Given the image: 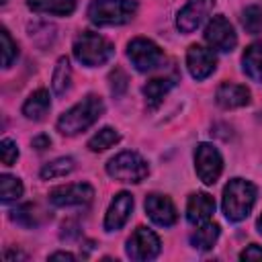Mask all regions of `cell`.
<instances>
[{
  "label": "cell",
  "mask_w": 262,
  "mask_h": 262,
  "mask_svg": "<svg viewBox=\"0 0 262 262\" xmlns=\"http://www.w3.org/2000/svg\"><path fill=\"white\" fill-rule=\"evenodd\" d=\"M172 86H174V78H154V80H149L145 86H143V96H145V102H147V106L149 108H156L162 100H164V96L172 90Z\"/></svg>",
  "instance_id": "ffe728a7"
},
{
  "label": "cell",
  "mask_w": 262,
  "mask_h": 262,
  "mask_svg": "<svg viewBox=\"0 0 262 262\" xmlns=\"http://www.w3.org/2000/svg\"><path fill=\"white\" fill-rule=\"evenodd\" d=\"M256 229H258V233L262 235V215L258 217V221H256Z\"/></svg>",
  "instance_id": "836d02e7"
},
{
  "label": "cell",
  "mask_w": 262,
  "mask_h": 262,
  "mask_svg": "<svg viewBox=\"0 0 262 262\" xmlns=\"http://www.w3.org/2000/svg\"><path fill=\"white\" fill-rule=\"evenodd\" d=\"M215 102L225 108H242L246 104H250V90L244 84H233V82H223L217 92H215Z\"/></svg>",
  "instance_id": "2e32d148"
},
{
  "label": "cell",
  "mask_w": 262,
  "mask_h": 262,
  "mask_svg": "<svg viewBox=\"0 0 262 262\" xmlns=\"http://www.w3.org/2000/svg\"><path fill=\"white\" fill-rule=\"evenodd\" d=\"M119 141H121V135H119L117 129H113V127H102V129H98V131L88 139V149H90V151H104V149L113 147V145L119 143Z\"/></svg>",
  "instance_id": "cb8c5ba5"
},
{
  "label": "cell",
  "mask_w": 262,
  "mask_h": 262,
  "mask_svg": "<svg viewBox=\"0 0 262 262\" xmlns=\"http://www.w3.org/2000/svg\"><path fill=\"white\" fill-rule=\"evenodd\" d=\"M106 174L119 182L137 184L149 174V164L137 151H121L106 162Z\"/></svg>",
  "instance_id": "5b68a950"
},
{
  "label": "cell",
  "mask_w": 262,
  "mask_h": 262,
  "mask_svg": "<svg viewBox=\"0 0 262 262\" xmlns=\"http://www.w3.org/2000/svg\"><path fill=\"white\" fill-rule=\"evenodd\" d=\"M194 172L199 180L207 186L215 184L223 172V158L219 149L211 143H199L194 149Z\"/></svg>",
  "instance_id": "8992f818"
},
{
  "label": "cell",
  "mask_w": 262,
  "mask_h": 262,
  "mask_svg": "<svg viewBox=\"0 0 262 262\" xmlns=\"http://www.w3.org/2000/svg\"><path fill=\"white\" fill-rule=\"evenodd\" d=\"M242 25L250 35H258L262 31V8L252 4L242 10Z\"/></svg>",
  "instance_id": "4316f807"
},
{
  "label": "cell",
  "mask_w": 262,
  "mask_h": 262,
  "mask_svg": "<svg viewBox=\"0 0 262 262\" xmlns=\"http://www.w3.org/2000/svg\"><path fill=\"white\" fill-rule=\"evenodd\" d=\"M186 68L194 80H205L215 72L217 57H215L213 49H207V47L194 43L186 49Z\"/></svg>",
  "instance_id": "7c38bea8"
},
{
  "label": "cell",
  "mask_w": 262,
  "mask_h": 262,
  "mask_svg": "<svg viewBox=\"0 0 262 262\" xmlns=\"http://www.w3.org/2000/svg\"><path fill=\"white\" fill-rule=\"evenodd\" d=\"M145 213L160 227H172L178 219V211L168 194L151 192L145 196Z\"/></svg>",
  "instance_id": "8fae6325"
},
{
  "label": "cell",
  "mask_w": 262,
  "mask_h": 262,
  "mask_svg": "<svg viewBox=\"0 0 262 262\" xmlns=\"http://www.w3.org/2000/svg\"><path fill=\"white\" fill-rule=\"evenodd\" d=\"M33 12H45L55 16H70L76 10V0H27Z\"/></svg>",
  "instance_id": "d6986e66"
},
{
  "label": "cell",
  "mask_w": 262,
  "mask_h": 262,
  "mask_svg": "<svg viewBox=\"0 0 262 262\" xmlns=\"http://www.w3.org/2000/svg\"><path fill=\"white\" fill-rule=\"evenodd\" d=\"M242 70L250 80L262 82V41H256L246 47L242 55Z\"/></svg>",
  "instance_id": "ac0fdd59"
},
{
  "label": "cell",
  "mask_w": 262,
  "mask_h": 262,
  "mask_svg": "<svg viewBox=\"0 0 262 262\" xmlns=\"http://www.w3.org/2000/svg\"><path fill=\"white\" fill-rule=\"evenodd\" d=\"M94 196V188L88 182L61 184L49 190V203L55 207H80L88 205Z\"/></svg>",
  "instance_id": "30bf717a"
},
{
  "label": "cell",
  "mask_w": 262,
  "mask_h": 262,
  "mask_svg": "<svg viewBox=\"0 0 262 262\" xmlns=\"http://www.w3.org/2000/svg\"><path fill=\"white\" fill-rule=\"evenodd\" d=\"M0 2H6V0H0Z\"/></svg>",
  "instance_id": "e575fe53"
},
{
  "label": "cell",
  "mask_w": 262,
  "mask_h": 262,
  "mask_svg": "<svg viewBox=\"0 0 262 262\" xmlns=\"http://www.w3.org/2000/svg\"><path fill=\"white\" fill-rule=\"evenodd\" d=\"M51 108V98H49V92L45 88H39L35 92L29 94V98L25 100L23 104V115L29 119V121H41L45 119V115L49 113Z\"/></svg>",
  "instance_id": "e0dca14e"
},
{
  "label": "cell",
  "mask_w": 262,
  "mask_h": 262,
  "mask_svg": "<svg viewBox=\"0 0 262 262\" xmlns=\"http://www.w3.org/2000/svg\"><path fill=\"white\" fill-rule=\"evenodd\" d=\"M0 41H2V68H10L12 61L16 59V55H18V47L12 41L8 29H4V27L0 31Z\"/></svg>",
  "instance_id": "83f0119b"
},
{
  "label": "cell",
  "mask_w": 262,
  "mask_h": 262,
  "mask_svg": "<svg viewBox=\"0 0 262 262\" xmlns=\"http://www.w3.org/2000/svg\"><path fill=\"white\" fill-rule=\"evenodd\" d=\"M70 84H72V66H70V59L61 55L51 74V88L57 96H61L70 90Z\"/></svg>",
  "instance_id": "7402d4cb"
},
{
  "label": "cell",
  "mask_w": 262,
  "mask_h": 262,
  "mask_svg": "<svg viewBox=\"0 0 262 262\" xmlns=\"http://www.w3.org/2000/svg\"><path fill=\"white\" fill-rule=\"evenodd\" d=\"M219 233H221V227H219L217 223L207 221V223L199 225V227L192 231L190 244H192V248H196V250H211V248L215 246Z\"/></svg>",
  "instance_id": "44dd1931"
},
{
  "label": "cell",
  "mask_w": 262,
  "mask_h": 262,
  "mask_svg": "<svg viewBox=\"0 0 262 262\" xmlns=\"http://www.w3.org/2000/svg\"><path fill=\"white\" fill-rule=\"evenodd\" d=\"M127 57L131 59V63L137 72H151L162 63L164 53H162L160 45L154 43L151 39L135 37L127 43Z\"/></svg>",
  "instance_id": "52a82bcc"
},
{
  "label": "cell",
  "mask_w": 262,
  "mask_h": 262,
  "mask_svg": "<svg viewBox=\"0 0 262 262\" xmlns=\"http://www.w3.org/2000/svg\"><path fill=\"white\" fill-rule=\"evenodd\" d=\"M25 192V186L20 182V178L10 176V174H2L0 176V199L2 203H12L18 201Z\"/></svg>",
  "instance_id": "d4e9b609"
},
{
  "label": "cell",
  "mask_w": 262,
  "mask_h": 262,
  "mask_svg": "<svg viewBox=\"0 0 262 262\" xmlns=\"http://www.w3.org/2000/svg\"><path fill=\"white\" fill-rule=\"evenodd\" d=\"M104 113V102L100 96L96 94H88L84 96L80 102H76L72 108H68L66 113L59 115L57 119V131L61 135H78L82 131H86L88 127H92Z\"/></svg>",
  "instance_id": "6da1fadb"
},
{
  "label": "cell",
  "mask_w": 262,
  "mask_h": 262,
  "mask_svg": "<svg viewBox=\"0 0 262 262\" xmlns=\"http://www.w3.org/2000/svg\"><path fill=\"white\" fill-rule=\"evenodd\" d=\"M49 260H68V262H74L76 256L70 254V252H53V254H49Z\"/></svg>",
  "instance_id": "d6a6232c"
},
{
  "label": "cell",
  "mask_w": 262,
  "mask_h": 262,
  "mask_svg": "<svg viewBox=\"0 0 262 262\" xmlns=\"http://www.w3.org/2000/svg\"><path fill=\"white\" fill-rule=\"evenodd\" d=\"M131 211H133V196H131V192H127V190L117 192V194L113 196L108 209H106V215H104V229H106V231H119V229L127 223Z\"/></svg>",
  "instance_id": "5bb4252c"
},
{
  "label": "cell",
  "mask_w": 262,
  "mask_h": 262,
  "mask_svg": "<svg viewBox=\"0 0 262 262\" xmlns=\"http://www.w3.org/2000/svg\"><path fill=\"white\" fill-rule=\"evenodd\" d=\"M74 57L86 66V68H98V66H104L113 55H115V47L113 43L98 35V33H92V31H84L76 37L74 41Z\"/></svg>",
  "instance_id": "277c9868"
},
{
  "label": "cell",
  "mask_w": 262,
  "mask_h": 262,
  "mask_svg": "<svg viewBox=\"0 0 262 262\" xmlns=\"http://www.w3.org/2000/svg\"><path fill=\"white\" fill-rule=\"evenodd\" d=\"M108 80H111V92L115 96H121L125 92V88H127V76H125V72L119 70V68H115V72H111Z\"/></svg>",
  "instance_id": "f546056e"
},
{
  "label": "cell",
  "mask_w": 262,
  "mask_h": 262,
  "mask_svg": "<svg viewBox=\"0 0 262 262\" xmlns=\"http://www.w3.org/2000/svg\"><path fill=\"white\" fill-rule=\"evenodd\" d=\"M49 145H51V139H49L47 135H37V137H33V147H35V149L43 151V149H47Z\"/></svg>",
  "instance_id": "1f68e13d"
},
{
  "label": "cell",
  "mask_w": 262,
  "mask_h": 262,
  "mask_svg": "<svg viewBox=\"0 0 262 262\" xmlns=\"http://www.w3.org/2000/svg\"><path fill=\"white\" fill-rule=\"evenodd\" d=\"M254 203H256V186L250 180L231 178L225 184L221 207H223V215L227 221L231 223L244 221L252 213Z\"/></svg>",
  "instance_id": "7a4b0ae2"
},
{
  "label": "cell",
  "mask_w": 262,
  "mask_h": 262,
  "mask_svg": "<svg viewBox=\"0 0 262 262\" xmlns=\"http://www.w3.org/2000/svg\"><path fill=\"white\" fill-rule=\"evenodd\" d=\"M10 219L23 227H37L41 223V215H39V207L37 205H23L10 211Z\"/></svg>",
  "instance_id": "484cf974"
},
{
  "label": "cell",
  "mask_w": 262,
  "mask_h": 262,
  "mask_svg": "<svg viewBox=\"0 0 262 262\" xmlns=\"http://www.w3.org/2000/svg\"><path fill=\"white\" fill-rule=\"evenodd\" d=\"M215 213V201L209 192H192L186 201V221L194 227L211 221Z\"/></svg>",
  "instance_id": "9a60e30c"
},
{
  "label": "cell",
  "mask_w": 262,
  "mask_h": 262,
  "mask_svg": "<svg viewBox=\"0 0 262 262\" xmlns=\"http://www.w3.org/2000/svg\"><path fill=\"white\" fill-rule=\"evenodd\" d=\"M213 8V0H190L188 4H184L178 14H176V27L180 33H192L201 27V23L205 20V16L209 14V10Z\"/></svg>",
  "instance_id": "4fadbf2b"
},
{
  "label": "cell",
  "mask_w": 262,
  "mask_h": 262,
  "mask_svg": "<svg viewBox=\"0 0 262 262\" xmlns=\"http://www.w3.org/2000/svg\"><path fill=\"white\" fill-rule=\"evenodd\" d=\"M160 250H162V242H160L158 233L147 227H137L125 246V254L137 262L154 260L160 254Z\"/></svg>",
  "instance_id": "ba28073f"
},
{
  "label": "cell",
  "mask_w": 262,
  "mask_h": 262,
  "mask_svg": "<svg viewBox=\"0 0 262 262\" xmlns=\"http://www.w3.org/2000/svg\"><path fill=\"white\" fill-rule=\"evenodd\" d=\"M205 41L211 49L227 53L237 45V35L223 14H215L205 27Z\"/></svg>",
  "instance_id": "9c48e42d"
},
{
  "label": "cell",
  "mask_w": 262,
  "mask_h": 262,
  "mask_svg": "<svg viewBox=\"0 0 262 262\" xmlns=\"http://www.w3.org/2000/svg\"><path fill=\"white\" fill-rule=\"evenodd\" d=\"M90 23L98 27L125 25L135 18L137 2L135 0H92L86 10Z\"/></svg>",
  "instance_id": "3957f363"
},
{
  "label": "cell",
  "mask_w": 262,
  "mask_h": 262,
  "mask_svg": "<svg viewBox=\"0 0 262 262\" xmlns=\"http://www.w3.org/2000/svg\"><path fill=\"white\" fill-rule=\"evenodd\" d=\"M239 258L242 260H254V258H262V248L260 246H256V244H252V246H248L242 254H239Z\"/></svg>",
  "instance_id": "4dcf8cb0"
},
{
  "label": "cell",
  "mask_w": 262,
  "mask_h": 262,
  "mask_svg": "<svg viewBox=\"0 0 262 262\" xmlns=\"http://www.w3.org/2000/svg\"><path fill=\"white\" fill-rule=\"evenodd\" d=\"M72 170H74V158H70V156H61V158H55V160L47 162V164L41 168L39 176H41L43 180H53V178L68 176Z\"/></svg>",
  "instance_id": "603a6c76"
},
{
  "label": "cell",
  "mask_w": 262,
  "mask_h": 262,
  "mask_svg": "<svg viewBox=\"0 0 262 262\" xmlns=\"http://www.w3.org/2000/svg\"><path fill=\"white\" fill-rule=\"evenodd\" d=\"M16 158H18V147H16V143H14L10 137H4V139L0 141V160H2V164H4V166H12V164L16 162Z\"/></svg>",
  "instance_id": "f1b7e54d"
}]
</instances>
